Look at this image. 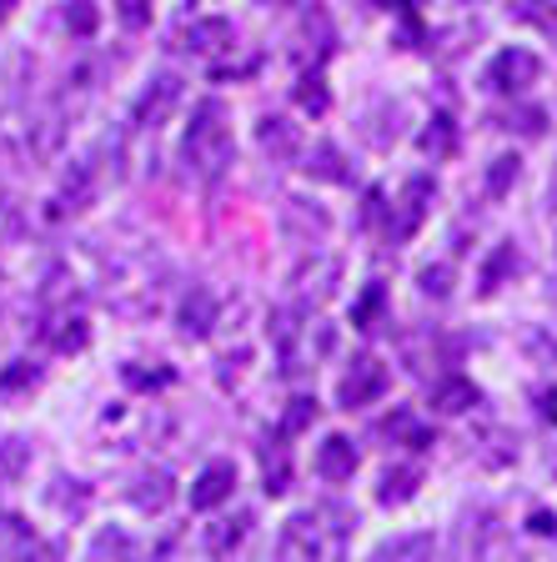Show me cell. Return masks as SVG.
I'll use <instances>...</instances> for the list:
<instances>
[{"instance_id":"7402d4cb","label":"cell","mask_w":557,"mask_h":562,"mask_svg":"<svg viewBox=\"0 0 557 562\" xmlns=\"http://www.w3.org/2000/svg\"><path fill=\"white\" fill-rule=\"evenodd\" d=\"M307 176H316V181H347V161H342V151L332 146V140H316L312 156H307Z\"/></svg>"},{"instance_id":"277c9868","label":"cell","mask_w":557,"mask_h":562,"mask_svg":"<svg viewBox=\"0 0 557 562\" xmlns=\"http://www.w3.org/2000/svg\"><path fill=\"white\" fill-rule=\"evenodd\" d=\"M498 538H502L498 513L472 507V513H463V522H457V558L463 562H488V552L498 548Z\"/></svg>"},{"instance_id":"4316f807","label":"cell","mask_w":557,"mask_h":562,"mask_svg":"<svg viewBox=\"0 0 557 562\" xmlns=\"http://www.w3.org/2000/svg\"><path fill=\"white\" fill-rule=\"evenodd\" d=\"M297 105H302L307 116H326V105H332V95H326L322 76H302V81H297Z\"/></svg>"},{"instance_id":"9a60e30c","label":"cell","mask_w":557,"mask_h":562,"mask_svg":"<svg viewBox=\"0 0 557 562\" xmlns=\"http://www.w3.org/2000/svg\"><path fill=\"white\" fill-rule=\"evenodd\" d=\"M256 136H261V151H267L271 161H291V156L302 151V131L291 126L287 116H267Z\"/></svg>"},{"instance_id":"52a82bcc","label":"cell","mask_w":557,"mask_h":562,"mask_svg":"<svg viewBox=\"0 0 557 562\" xmlns=\"http://www.w3.org/2000/svg\"><path fill=\"white\" fill-rule=\"evenodd\" d=\"M382 392H387V367L377 362V357H357L352 372L342 376V386H337L342 407H367V402H377Z\"/></svg>"},{"instance_id":"7c38bea8","label":"cell","mask_w":557,"mask_h":562,"mask_svg":"<svg viewBox=\"0 0 557 562\" xmlns=\"http://www.w3.org/2000/svg\"><path fill=\"white\" fill-rule=\"evenodd\" d=\"M316 472H322V482H352V472H357V447L332 432L316 447Z\"/></svg>"},{"instance_id":"4fadbf2b","label":"cell","mask_w":557,"mask_h":562,"mask_svg":"<svg viewBox=\"0 0 557 562\" xmlns=\"http://www.w3.org/2000/svg\"><path fill=\"white\" fill-rule=\"evenodd\" d=\"M246 532H252V513H236V517H221V522L207 527V552L216 562H226L236 548L246 542Z\"/></svg>"},{"instance_id":"ab89813d","label":"cell","mask_w":557,"mask_h":562,"mask_svg":"<svg viewBox=\"0 0 557 562\" xmlns=\"http://www.w3.org/2000/svg\"><path fill=\"white\" fill-rule=\"evenodd\" d=\"M523 15H527V21H537L543 31H553V35H557V5H553V11H523Z\"/></svg>"},{"instance_id":"74e56055","label":"cell","mask_w":557,"mask_h":562,"mask_svg":"<svg viewBox=\"0 0 557 562\" xmlns=\"http://www.w3.org/2000/svg\"><path fill=\"white\" fill-rule=\"evenodd\" d=\"M527 522H533L537 538H557V517H553V513H533Z\"/></svg>"},{"instance_id":"f1b7e54d","label":"cell","mask_w":557,"mask_h":562,"mask_svg":"<svg viewBox=\"0 0 557 562\" xmlns=\"http://www.w3.org/2000/svg\"><path fill=\"white\" fill-rule=\"evenodd\" d=\"M523 267V257H517V251H512V241L508 246H498V257L488 261V271H482V292H498V281L508 277V271H517Z\"/></svg>"},{"instance_id":"e0dca14e","label":"cell","mask_w":557,"mask_h":562,"mask_svg":"<svg viewBox=\"0 0 557 562\" xmlns=\"http://www.w3.org/2000/svg\"><path fill=\"white\" fill-rule=\"evenodd\" d=\"M417 487H422V468H412V462H406V468H392L382 477L377 503H382V507H402V503H412V497H417Z\"/></svg>"},{"instance_id":"d6a6232c","label":"cell","mask_w":557,"mask_h":562,"mask_svg":"<svg viewBox=\"0 0 557 562\" xmlns=\"http://www.w3.org/2000/svg\"><path fill=\"white\" fill-rule=\"evenodd\" d=\"M523 347H527V351H533V357H543V362H547V367H557V341H553V337H547V331H543V327H527V331H523Z\"/></svg>"},{"instance_id":"83f0119b","label":"cell","mask_w":557,"mask_h":562,"mask_svg":"<svg viewBox=\"0 0 557 562\" xmlns=\"http://www.w3.org/2000/svg\"><path fill=\"white\" fill-rule=\"evenodd\" d=\"M261 472H267V492H271V497H277V492H287L291 468H287V452H281V447H261Z\"/></svg>"},{"instance_id":"3957f363","label":"cell","mask_w":557,"mask_h":562,"mask_svg":"<svg viewBox=\"0 0 557 562\" xmlns=\"http://www.w3.org/2000/svg\"><path fill=\"white\" fill-rule=\"evenodd\" d=\"M181 76H171V70H161V76H152V81H146V91L136 95V105H131V121H136V126H166V121H171V111L176 105H181Z\"/></svg>"},{"instance_id":"4dcf8cb0","label":"cell","mask_w":557,"mask_h":562,"mask_svg":"<svg viewBox=\"0 0 557 562\" xmlns=\"http://www.w3.org/2000/svg\"><path fill=\"white\" fill-rule=\"evenodd\" d=\"M312 422H316V402L312 397H297V402H291V412H287V422H281V432L297 437V432H307Z\"/></svg>"},{"instance_id":"d4e9b609","label":"cell","mask_w":557,"mask_h":562,"mask_svg":"<svg viewBox=\"0 0 557 562\" xmlns=\"http://www.w3.org/2000/svg\"><path fill=\"white\" fill-rule=\"evenodd\" d=\"M427 196H432V181H427V176H412V181H406V196H402V232H412V226H417Z\"/></svg>"},{"instance_id":"9c48e42d","label":"cell","mask_w":557,"mask_h":562,"mask_svg":"<svg viewBox=\"0 0 557 562\" xmlns=\"http://www.w3.org/2000/svg\"><path fill=\"white\" fill-rule=\"evenodd\" d=\"M126 497L141 507V513H166V507H171V497H176V482H171V472L146 468V472H136V477H131Z\"/></svg>"},{"instance_id":"603a6c76","label":"cell","mask_w":557,"mask_h":562,"mask_svg":"<svg viewBox=\"0 0 557 562\" xmlns=\"http://www.w3.org/2000/svg\"><path fill=\"white\" fill-rule=\"evenodd\" d=\"M453 146H457L453 116H432L427 131H422V151H427V156H453Z\"/></svg>"},{"instance_id":"ac0fdd59","label":"cell","mask_w":557,"mask_h":562,"mask_svg":"<svg viewBox=\"0 0 557 562\" xmlns=\"http://www.w3.org/2000/svg\"><path fill=\"white\" fill-rule=\"evenodd\" d=\"M91 166H76V171H70L66 176V187H60V196L56 201H51V216H56V222H60V216H66V211H70V216H76V211H86V201H91Z\"/></svg>"},{"instance_id":"1f68e13d","label":"cell","mask_w":557,"mask_h":562,"mask_svg":"<svg viewBox=\"0 0 557 562\" xmlns=\"http://www.w3.org/2000/svg\"><path fill=\"white\" fill-rule=\"evenodd\" d=\"M35 382H41V367L35 362H11L0 372V386H5V392H21V386H35Z\"/></svg>"},{"instance_id":"d590c367","label":"cell","mask_w":557,"mask_h":562,"mask_svg":"<svg viewBox=\"0 0 557 562\" xmlns=\"http://www.w3.org/2000/svg\"><path fill=\"white\" fill-rule=\"evenodd\" d=\"M377 312H382V286H371V292L361 296V306H357V327H367V322H371Z\"/></svg>"},{"instance_id":"5bb4252c","label":"cell","mask_w":557,"mask_h":562,"mask_svg":"<svg viewBox=\"0 0 557 562\" xmlns=\"http://www.w3.org/2000/svg\"><path fill=\"white\" fill-rule=\"evenodd\" d=\"M437 558V538L432 532H406V538H392L371 552V562H432Z\"/></svg>"},{"instance_id":"ba28073f","label":"cell","mask_w":557,"mask_h":562,"mask_svg":"<svg viewBox=\"0 0 557 562\" xmlns=\"http://www.w3.org/2000/svg\"><path fill=\"white\" fill-rule=\"evenodd\" d=\"M221 316V296L211 292V286H191V292L181 296V312H176V322H181L186 337H207L211 327H216Z\"/></svg>"},{"instance_id":"7a4b0ae2","label":"cell","mask_w":557,"mask_h":562,"mask_svg":"<svg viewBox=\"0 0 557 562\" xmlns=\"http://www.w3.org/2000/svg\"><path fill=\"white\" fill-rule=\"evenodd\" d=\"M181 156H186V166H191L197 176H207V181L232 166L236 140H232V121H226V105H221V101H201L197 111H191V126H186Z\"/></svg>"},{"instance_id":"5b68a950","label":"cell","mask_w":557,"mask_h":562,"mask_svg":"<svg viewBox=\"0 0 557 562\" xmlns=\"http://www.w3.org/2000/svg\"><path fill=\"white\" fill-rule=\"evenodd\" d=\"M537 70H543V60H537L533 50L512 46V50H502V56H492V66H488V86H492V91L517 95V91H527V86L537 81Z\"/></svg>"},{"instance_id":"30bf717a","label":"cell","mask_w":557,"mask_h":562,"mask_svg":"<svg viewBox=\"0 0 557 562\" xmlns=\"http://www.w3.org/2000/svg\"><path fill=\"white\" fill-rule=\"evenodd\" d=\"M232 492H236V468L232 462H211V468L191 482V507H197V513H211V507H221Z\"/></svg>"},{"instance_id":"2e32d148","label":"cell","mask_w":557,"mask_h":562,"mask_svg":"<svg viewBox=\"0 0 557 562\" xmlns=\"http://www.w3.org/2000/svg\"><path fill=\"white\" fill-rule=\"evenodd\" d=\"M337 277H342V267L332 257H316L312 267H302L297 277H291V286L302 296H312V302H326L332 296V286H337Z\"/></svg>"},{"instance_id":"836d02e7","label":"cell","mask_w":557,"mask_h":562,"mask_svg":"<svg viewBox=\"0 0 557 562\" xmlns=\"http://www.w3.org/2000/svg\"><path fill=\"white\" fill-rule=\"evenodd\" d=\"M66 25L76 35H91L96 31V5H76V11H66Z\"/></svg>"},{"instance_id":"d6986e66","label":"cell","mask_w":557,"mask_h":562,"mask_svg":"<svg viewBox=\"0 0 557 562\" xmlns=\"http://www.w3.org/2000/svg\"><path fill=\"white\" fill-rule=\"evenodd\" d=\"M477 402V386L467 382V376H442L437 386H432V407L447 412V417H457V412H467Z\"/></svg>"},{"instance_id":"f35d334b","label":"cell","mask_w":557,"mask_h":562,"mask_svg":"<svg viewBox=\"0 0 557 562\" xmlns=\"http://www.w3.org/2000/svg\"><path fill=\"white\" fill-rule=\"evenodd\" d=\"M537 407H543V417H547V422H553V427H557V386H547L543 397H537Z\"/></svg>"},{"instance_id":"44dd1931","label":"cell","mask_w":557,"mask_h":562,"mask_svg":"<svg viewBox=\"0 0 557 562\" xmlns=\"http://www.w3.org/2000/svg\"><path fill=\"white\" fill-rule=\"evenodd\" d=\"M25 472H31V442L25 437H0V487H15Z\"/></svg>"},{"instance_id":"8992f818","label":"cell","mask_w":557,"mask_h":562,"mask_svg":"<svg viewBox=\"0 0 557 562\" xmlns=\"http://www.w3.org/2000/svg\"><path fill=\"white\" fill-rule=\"evenodd\" d=\"M281 232L291 236V241L302 246H316L326 232H332V216H326L316 201H302V196H287L281 201Z\"/></svg>"},{"instance_id":"484cf974","label":"cell","mask_w":557,"mask_h":562,"mask_svg":"<svg viewBox=\"0 0 557 562\" xmlns=\"http://www.w3.org/2000/svg\"><path fill=\"white\" fill-rule=\"evenodd\" d=\"M517 176H523V161H517V156H498V161L488 166V191L492 196H508V191L517 187Z\"/></svg>"},{"instance_id":"8d00e7d4","label":"cell","mask_w":557,"mask_h":562,"mask_svg":"<svg viewBox=\"0 0 557 562\" xmlns=\"http://www.w3.org/2000/svg\"><path fill=\"white\" fill-rule=\"evenodd\" d=\"M21 562H60V552L51 548V542H31V548L21 552Z\"/></svg>"},{"instance_id":"f546056e","label":"cell","mask_w":557,"mask_h":562,"mask_svg":"<svg viewBox=\"0 0 557 562\" xmlns=\"http://www.w3.org/2000/svg\"><path fill=\"white\" fill-rule=\"evenodd\" d=\"M422 292H427V296H437V302H442V296H447V292H453V267H447V261H437V267H422Z\"/></svg>"},{"instance_id":"8fae6325","label":"cell","mask_w":557,"mask_h":562,"mask_svg":"<svg viewBox=\"0 0 557 562\" xmlns=\"http://www.w3.org/2000/svg\"><path fill=\"white\" fill-rule=\"evenodd\" d=\"M181 41H186V50H197V56H216V50H232L236 31L226 15H201V21H191L181 31Z\"/></svg>"},{"instance_id":"6da1fadb","label":"cell","mask_w":557,"mask_h":562,"mask_svg":"<svg viewBox=\"0 0 557 562\" xmlns=\"http://www.w3.org/2000/svg\"><path fill=\"white\" fill-rule=\"evenodd\" d=\"M352 517L342 507H307L297 513L277 538V562H332L342 552Z\"/></svg>"},{"instance_id":"ffe728a7","label":"cell","mask_w":557,"mask_h":562,"mask_svg":"<svg viewBox=\"0 0 557 562\" xmlns=\"http://www.w3.org/2000/svg\"><path fill=\"white\" fill-rule=\"evenodd\" d=\"M41 337H46L56 351H81L91 331H86L81 316L70 312V316H46V327H41Z\"/></svg>"},{"instance_id":"e575fe53","label":"cell","mask_w":557,"mask_h":562,"mask_svg":"<svg viewBox=\"0 0 557 562\" xmlns=\"http://www.w3.org/2000/svg\"><path fill=\"white\" fill-rule=\"evenodd\" d=\"M121 21H126L131 31H141V25L152 21V11H146V0H126V5H121Z\"/></svg>"},{"instance_id":"cb8c5ba5","label":"cell","mask_w":557,"mask_h":562,"mask_svg":"<svg viewBox=\"0 0 557 562\" xmlns=\"http://www.w3.org/2000/svg\"><path fill=\"white\" fill-rule=\"evenodd\" d=\"M131 558H136V548H131V538L126 532H116V527L91 542V562H131Z\"/></svg>"}]
</instances>
